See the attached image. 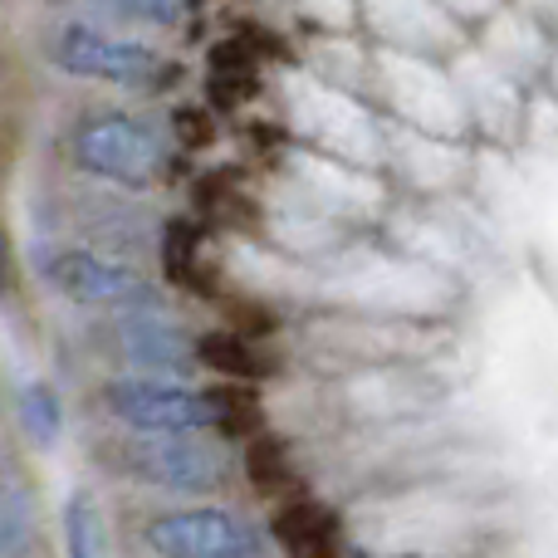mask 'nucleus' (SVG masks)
Returning <instances> with one entry per match:
<instances>
[{
  "instance_id": "nucleus-1",
  "label": "nucleus",
  "mask_w": 558,
  "mask_h": 558,
  "mask_svg": "<svg viewBox=\"0 0 558 558\" xmlns=\"http://www.w3.org/2000/svg\"><path fill=\"white\" fill-rule=\"evenodd\" d=\"M108 412L137 436H196L216 426L211 392H196L182 383H157V377H118L104 392Z\"/></svg>"
},
{
  "instance_id": "nucleus-2",
  "label": "nucleus",
  "mask_w": 558,
  "mask_h": 558,
  "mask_svg": "<svg viewBox=\"0 0 558 558\" xmlns=\"http://www.w3.org/2000/svg\"><path fill=\"white\" fill-rule=\"evenodd\" d=\"M49 59L64 74L98 78V84H128V88L157 84L167 74L157 49L137 45V39H118L94 25H59L54 39H49Z\"/></svg>"
},
{
  "instance_id": "nucleus-3",
  "label": "nucleus",
  "mask_w": 558,
  "mask_h": 558,
  "mask_svg": "<svg viewBox=\"0 0 558 558\" xmlns=\"http://www.w3.org/2000/svg\"><path fill=\"white\" fill-rule=\"evenodd\" d=\"M74 157L84 172L118 186H147L162 172V143L147 123L128 113H98L74 133Z\"/></svg>"
},
{
  "instance_id": "nucleus-4",
  "label": "nucleus",
  "mask_w": 558,
  "mask_h": 558,
  "mask_svg": "<svg viewBox=\"0 0 558 558\" xmlns=\"http://www.w3.org/2000/svg\"><path fill=\"white\" fill-rule=\"evenodd\" d=\"M45 279L74 304H94V308H128V314H143V308H157V289L147 284L137 270L108 260V255L94 251H59L45 260Z\"/></svg>"
},
{
  "instance_id": "nucleus-5",
  "label": "nucleus",
  "mask_w": 558,
  "mask_h": 558,
  "mask_svg": "<svg viewBox=\"0 0 558 558\" xmlns=\"http://www.w3.org/2000/svg\"><path fill=\"white\" fill-rule=\"evenodd\" d=\"M147 549L157 558H255L260 534L231 510H172L147 524Z\"/></svg>"
},
{
  "instance_id": "nucleus-6",
  "label": "nucleus",
  "mask_w": 558,
  "mask_h": 558,
  "mask_svg": "<svg viewBox=\"0 0 558 558\" xmlns=\"http://www.w3.org/2000/svg\"><path fill=\"white\" fill-rule=\"evenodd\" d=\"M123 471L157 485V490L182 495H206L226 481L221 456L196 436H137L133 446H123Z\"/></svg>"
},
{
  "instance_id": "nucleus-7",
  "label": "nucleus",
  "mask_w": 558,
  "mask_h": 558,
  "mask_svg": "<svg viewBox=\"0 0 558 558\" xmlns=\"http://www.w3.org/2000/svg\"><path fill=\"white\" fill-rule=\"evenodd\" d=\"M118 348L133 367L143 373H186L192 367V343L177 333L167 318H157V308H143V314H128L118 324Z\"/></svg>"
},
{
  "instance_id": "nucleus-8",
  "label": "nucleus",
  "mask_w": 558,
  "mask_h": 558,
  "mask_svg": "<svg viewBox=\"0 0 558 558\" xmlns=\"http://www.w3.org/2000/svg\"><path fill=\"white\" fill-rule=\"evenodd\" d=\"M275 539L289 558H333V520L308 500H294L275 514Z\"/></svg>"
},
{
  "instance_id": "nucleus-9",
  "label": "nucleus",
  "mask_w": 558,
  "mask_h": 558,
  "mask_svg": "<svg viewBox=\"0 0 558 558\" xmlns=\"http://www.w3.org/2000/svg\"><path fill=\"white\" fill-rule=\"evenodd\" d=\"M64 558H113L108 520L94 495H84V490H74L64 505Z\"/></svg>"
},
{
  "instance_id": "nucleus-10",
  "label": "nucleus",
  "mask_w": 558,
  "mask_h": 558,
  "mask_svg": "<svg viewBox=\"0 0 558 558\" xmlns=\"http://www.w3.org/2000/svg\"><path fill=\"white\" fill-rule=\"evenodd\" d=\"M196 357H202L206 367H216L221 377H235V383H251V377L265 373V357L255 353V343L241 333H206L202 343H196Z\"/></svg>"
},
{
  "instance_id": "nucleus-11",
  "label": "nucleus",
  "mask_w": 558,
  "mask_h": 558,
  "mask_svg": "<svg viewBox=\"0 0 558 558\" xmlns=\"http://www.w3.org/2000/svg\"><path fill=\"white\" fill-rule=\"evenodd\" d=\"M35 534V495L25 485H0V558H15Z\"/></svg>"
},
{
  "instance_id": "nucleus-12",
  "label": "nucleus",
  "mask_w": 558,
  "mask_h": 558,
  "mask_svg": "<svg viewBox=\"0 0 558 558\" xmlns=\"http://www.w3.org/2000/svg\"><path fill=\"white\" fill-rule=\"evenodd\" d=\"M20 426L35 446H54L59 441V426H64V412H59V397L49 383H29L20 392Z\"/></svg>"
},
{
  "instance_id": "nucleus-13",
  "label": "nucleus",
  "mask_w": 558,
  "mask_h": 558,
  "mask_svg": "<svg viewBox=\"0 0 558 558\" xmlns=\"http://www.w3.org/2000/svg\"><path fill=\"white\" fill-rule=\"evenodd\" d=\"M245 471H251V481L260 485V490H284L289 485V456L284 446L275 441V436H260V441H251V461H245Z\"/></svg>"
},
{
  "instance_id": "nucleus-14",
  "label": "nucleus",
  "mask_w": 558,
  "mask_h": 558,
  "mask_svg": "<svg viewBox=\"0 0 558 558\" xmlns=\"http://www.w3.org/2000/svg\"><path fill=\"white\" fill-rule=\"evenodd\" d=\"M108 10H118L123 20H143V25H177L196 0H104Z\"/></svg>"
},
{
  "instance_id": "nucleus-15",
  "label": "nucleus",
  "mask_w": 558,
  "mask_h": 558,
  "mask_svg": "<svg viewBox=\"0 0 558 558\" xmlns=\"http://www.w3.org/2000/svg\"><path fill=\"white\" fill-rule=\"evenodd\" d=\"M167 270L177 279H196V231L192 226H172V231H167Z\"/></svg>"
},
{
  "instance_id": "nucleus-16",
  "label": "nucleus",
  "mask_w": 558,
  "mask_h": 558,
  "mask_svg": "<svg viewBox=\"0 0 558 558\" xmlns=\"http://www.w3.org/2000/svg\"><path fill=\"white\" fill-rule=\"evenodd\" d=\"M10 284V251H5V235H0V294H5Z\"/></svg>"
}]
</instances>
